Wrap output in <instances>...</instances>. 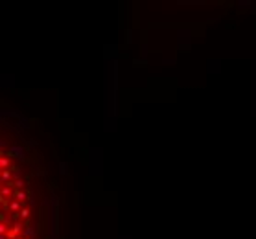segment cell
I'll list each match as a JSON object with an SVG mask.
<instances>
[{
  "label": "cell",
  "instance_id": "6da1fadb",
  "mask_svg": "<svg viewBox=\"0 0 256 239\" xmlns=\"http://www.w3.org/2000/svg\"><path fill=\"white\" fill-rule=\"evenodd\" d=\"M15 197H17L19 201H24V199H26V195H24V193H21V191H19V193H15Z\"/></svg>",
  "mask_w": 256,
  "mask_h": 239
}]
</instances>
